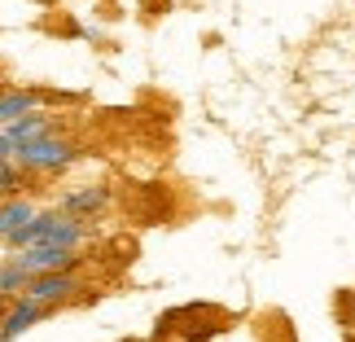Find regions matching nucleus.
<instances>
[{"label": "nucleus", "instance_id": "obj_1", "mask_svg": "<svg viewBox=\"0 0 355 342\" xmlns=\"http://www.w3.org/2000/svg\"><path fill=\"white\" fill-rule=\"evenodd\" d=\"M92 237V228L88 224H79L71 220V215H62V211H40L31 224L22 228V237L9 246V250H31V246H53V250H75V255H84V246Z\"/></svg>", "mask_w": 355, "mask_h": 342}, {"label": "nucleus", "instance_id": "obj_2", "mask_svg": "<svg viewBox=\"0 0 355 342\" xmlns=\"http://www.w3.org/2000/svg\"><path fill=\"white\" fill-rule=\"evenodd\" d=\"M75 158H79V145L71 141V136H62L58 128L13 149V167L26 171V176H58V171L71 167Z\"/></svg>", "mask_w": 355, "mask_h": 342}, {"label": "nucleus", "instance_id": "obj_3", "mask_svg": "<svg viewBox=\"0 0 355 342\" xmlns=\"http://www.w3.org/2000/svg\"><path fill=\"white\" fill-rule=\"evenodd\" d=\"M18 298H31V303L58 311V307H71V303H79V298H88V285H84L79 272H44V277L26 281Z\"/></svg>", "mask_w": 355, "mask_h": 342}, {"label": "nucleus", "instance_id": "obj_4", "mask_svg": "<svg viewBox=\"0 0 355 342\" xmlns=\"http://www.w3.org/2000/svg\"><path fill=\"white\" fill-rule=\"evenodd\" d=\"M18 268L26 277H44V272H79L84 268V255L75 250H53V246H31V250H13Z\"/></svg>", "mask_w": 355, "mask_h": 342}, {"label": "nucleus", "instance_id": "obj_5", "mask_svg": "<svg viewBox=\"0 0 355 342\" xmlns=\"http://www.w3.org/2000/svg\"><path fill=\"white\" fill-rule=\"evenodd\" d=\"M49 316H53V311L40 307V303H31V298H0V342L22 338L31 325L49 320Z\"/></svg>", "mask_w": 355, "mask_h": 342}, {"label": "nucleus", "instance_id": "obj_6", "mask_svg": "<svg viewBox=\"0 0 355 342\" xmlns=\"http://www.w3.org/2000/svg\"><path fill=\"white\" fill-rule=\"evenodd\" d=\"M40 215V207L31 198H22V194H13V198H0V241L5 246H13L22 237V228L31 224Z\"/></svg>", "mask_w": 355, "mask_h": 342}, {"label": "nucleus", "instance_id": "obj_7", "mask_svg": "<svg viewBox=\"0 0 355 342\" xmlns=\"http://www.w3.org/2000/svg\"><path fill=\"white\" fill-rule=\"evenodd\" d=\"M105 207H110V194H105L101 185H88V189H71V194L62 198V215H71V220H79V224H88L92 215H101Z\"/></svg>", "mask_w": 355, "mask_h": 342}, {"label": "nucleus", "instance_id": "obj_8", "mask_svg": "<svg viewBox=\"0 0 355 342\" xmlns=\"http://www.w3.org/2000/svg\"><path fill=\"white\" fill-rule=\"evenodd\" d=\"M40 101H44V92H31V88H9V92H0V128H9V123L35 114Z\"/></svg>", "mask_w": 355, "mask_h": 342}, {"label": "nucleus", "instance_id": "obj_9", "mask_svg": "<svg viewBox=\"0 0 355 342\" xmlns=\"http://www.w3.org/2000/svg\"><path fill=\"white\" fill-rule=\"evenodd\" d=\"M26 281L31 277L18 268V259H5V264H0V298H18Z\"/></svg>", "mask_w": 355, "mask_h": 342}, {"label": "nucleus", "instance_id": "obj_10", "mask_svg": "<svg viewBox=\"0 0 355 342\" xmlns=\"http://www.w3.org/2000/svg\"><path fill=\"white\" fill-rule=\"evenodd\" d=\"M0 162H13V149H9V141H5V132H0Z\"/></svg>", "mask_w": 355, "mask_h": 342}]
</instances>
